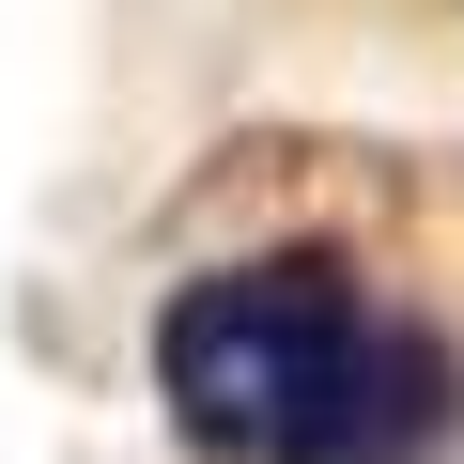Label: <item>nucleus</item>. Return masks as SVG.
Here are the masks:
<instances>
[{
    "label": "nucleus",
    "mask_w": 464,
    "mask_h": 464,
    "mask_svg": "<svg viewBox=\"0 0 464 464\" xmlns=\"http://www.w3.org/2000/svg\"><path fill=\"white\" fill-rule=\"evenodd\" d=\"M155 387L217 464H418L449 433V356L387 325L325 248L186 279L155 310Z\"/></svg>",
    "instance_id": "nucleus-1"
}]
</instances>
